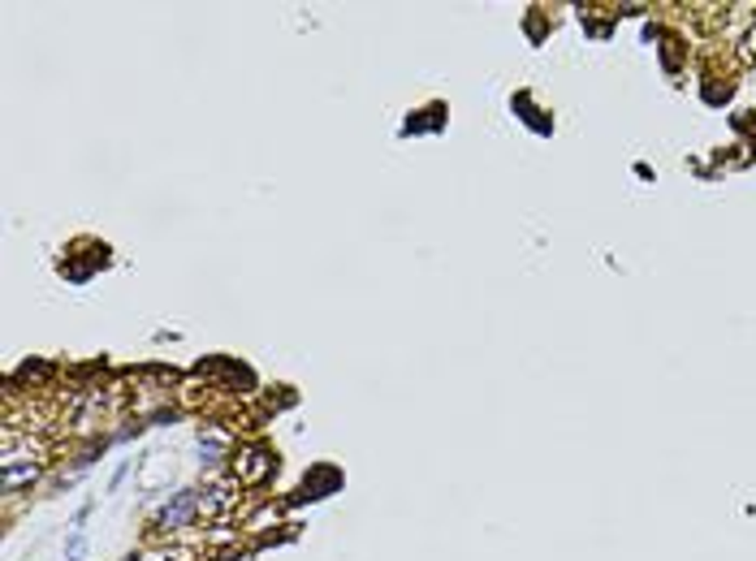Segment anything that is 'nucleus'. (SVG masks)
I'll return each mask as SVG.
<instances>
[{"label":"nucleus","instance_id":"f257e3e1","mask_svg":"<svg viewBox=\"0 0 756 561\" xmlns=\"http://www.w3.org/2000/svg\"><path fill=\"white\" fill-rule=\"evenodd\" d=\"M234 471H238V480H243V484H260L264 475H272V454H269V449H260V445H251V449L238 454Z\"/></svg>","mask_w":756,"mask_h":561},{"label":"nucleus","instance_id":"f03ea898","mask_svg":"<svg viewBox=\"0 0 756 561\" xmlns=\"http://www.w3.org/2000/svg\"><path fill=\"white\" fill-rule=\"evenodd\" d=\"M342 489V475L333 471V466H316L307 480H303V489H298V497L294 501H320V497H329V492Z\"/></svg>","mask_w":756,"mask_h":561},{"label":"nucleus","instance_id":"7ed1b4c3","mask_svg":"<svg viewBox=\"0 0 756 561\" xmlns=\"http://www.w3.org/2000/svg\"><path fill=\"white\" fill-rule=\"evenodd\" d=\"M191 510H195V492H182L173 506H165V510H160V523H165V527H182V523L191 518Z\"/></svg>","mask_w":756,"mask_h":561},{"label":"nucleus","instance_id":"20e7f679","mask_svg":"<svg viewBox=\"0 0 756 561\" xmlns=\"http://www.w3.org/2000/svg\"><path fill=\"white\" fill-rule=\"evenodd\" d=\"M82 553H87V536H82V531H73V536H70V544H65V557H70V561H78V557H82Z\"/></svg>","mask_w":756,"mask_h":561},{"label":"nucleus","instance_id":"39448f33","mask_svg":"<svg viewBox=\"0 0 756 561\" xmlns=\"http://www.w3.org/2000/svg\"><path fill=\"white\" fill-rule=\"evenodd\" d=\"M748 48H752V52H756V30H752V35H748Z\"/></svg>","mask_w":756,"mask_h":561}]
</instances>
